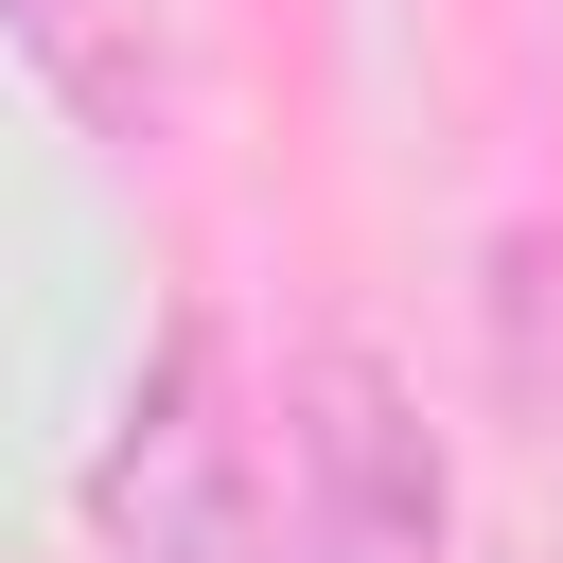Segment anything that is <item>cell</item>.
<instances>
[{
    "mask_svg": "<svg viewBox=\"0 0 563 563\" xmlns=\"http://www.w3.org/2000/svg\"><path fill=\"white\" fill-rule=\"evenodd\" d=\"M299 493H317V545L334 563H440L457 545V493H440V440H422V387L387 352H299Z\"/></svg>",
    "mask_w": 563,
    "mask_h": 563,
    "instance_id": "cell-2",
    "label": "cell"
},
{
    "mask_svg": "<svg viewBox=\"0 0 563 563\" xmlns=\"http://www.w3.org/2000/svg\"><path fill=\"white\" fill-rule=\"evenodd\" d=\"M88 528H106V563H264V493H246V422H229L211 317H176L158 369L123 387V422L88 457Z\"/></svg>",
    "mask_w": 563,
    "mask_h": 563,
    "instance_id": "cell-1",
    "label": "cell"
}]
</instances>
